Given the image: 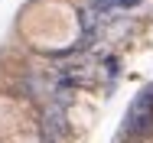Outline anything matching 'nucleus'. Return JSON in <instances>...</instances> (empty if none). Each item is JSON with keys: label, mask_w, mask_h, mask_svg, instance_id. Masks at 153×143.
Wrapping results in <instances>:
<instances>
[{"label": "nucleus", "mask_w": 153, "mask_h": 143, "mask_svg": "<svg viewBox=\"0 0 153 143\" xmlns=\"http://www.w3.org/2000/svg\"><path fill=\"white\" fill-rule=\"evenodd\" d=\"M121 130L134 133V137H147L153 130V85L137 91V98H134L130 107H127V117H124Z\"/></svg>", "instance_id": "f257e3e1"}, {"label": "nucleus", "mask_w": 153, "mask_h": 143, "mask_svg": "<svg viewBox=\"0 0 153 143\" xmlns=\"http://www.w3.org/2000/svg\"><path fill=\"white\" fill-rule=\"evenodd\" d=\"M42 137H46V143H65V137H68L65 107L56 104V101H49V107H46V114H42Z\"/></svg>", "instance_id": "f03ea898"}, {"label": "nucleus", "mask_w": 153, "mask_h": 143, "mask_svg": "<svg viewBox=\"0 0 153 143\" xmlns=\"http://www.w3.org/2000/svg\"><path fill=\"white\" fill-rule=\"evenodd\" d=\"M104 68H108V75H117V59H104Z\"/></svg>", "instance_id": "7ed1b4c3"}]
</instances>
